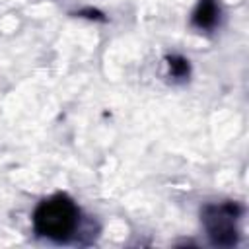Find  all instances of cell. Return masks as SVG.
Segmentation results:
<instances>
[{
	"instance_id": "1",
	"label": "cell",
	"mask_w": 249,
	"mask_h": 249,
	"mask_svg": "<svg viewBox=\"0 0 249 249\" xmlns=\"http://www.w3.org/2000/svg\"><path fill=\"white\" fill-rule=\"evenodd\" d=\"M78 222L80 210L64 195H56L53 198L43 200L33 214L35 231L56 241H66L76 231Z\"/></svg>"
},
{
	"instance_id": "2",
	"label": "cell",
	"mask_w": 249,
	"mask_h": 249,
	"mask_svg": "<svg viewBox=\"0 0 249 249\" xmlns=\"http://www.w3.org/2000/svg\"><path fill=\"white\" fill-rule=\"evenodd\" d=\"M202 222L206 226L208 235L218 245H231L235 239V206L220 204L206 206Z\"/></svg>"
}]
</instances>
